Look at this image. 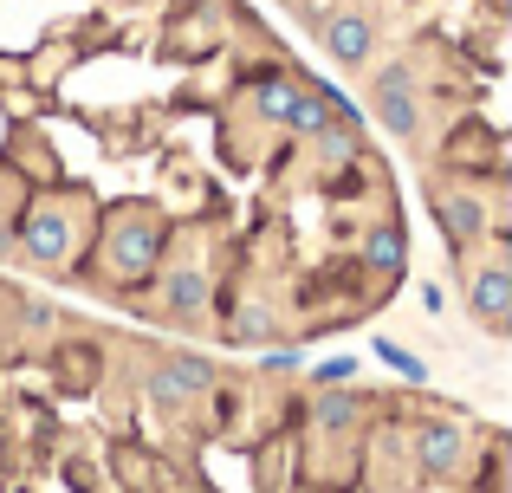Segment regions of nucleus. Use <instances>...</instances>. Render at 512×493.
Instances as JSON below:
<instances>
[{"instance_id": "f257e3e1", "label": "nucleus", "mask_w": 512, "mask_h": 493, "mask_svg": "<svg viewBox=\"0 0 512 493\" xmlns=\"http://www.w3.org/2000/svg\"><path fill=\"white\" fill-rule=\"evenodd\" d=\"M376 117H383V130H396V137H409V130L422 124V111H415V98H409V72H402V65H389V72L376 78Z\"/></svg>"}, {"instance_id": "f03ea898", "label": "nucleus", "mask_w": 512, "mask_h": 493, "mask_svg": "<svg viewBox=\"0 0 512 493\" xmlns=\"http://www.w3.org/2000/svg\"><path fill=\"white\" fill-rule=\"evenodd\" d=\"M370 46H376V33H370L363 13H331V20H325V52L338 65H363V59H370Z\"/></svg>"}, {"instance_id": "7ed1b4c3", "label": "nucleus", "mask_w": 512, "mask_h": 493, "mask_svg": "<svg viewBox=\"0 0 512 493\" xmlns=\"http://www.w3.org/2000/svg\"><path fill=\"white\" fill-rule=\"evenodd\" d=\"M467 305H474V312L487 318L493 331H500L506 312H512V273H506V266H480L474 286H467Z\"/></svg>"}, {"instance_id": "20e7f679", "label": "nucleus", "mask_w": 512, "mask_h": 493, "mask_svg": "<svg viewBox=\"0 0 512 493\" xmlns=\"http://www.w3.org/2000/svg\"><path fill=\"white\" fill-rule=\"evenodd\" d=\"M20 253H33V260L59 266L65 253H72V228H65V215H33L20 228Z\"/></svg>"}, {"instance_id": "39448f33", "label": "nucleus", "mask_w": 512, "mask_h": 493, "mask_svg": "<svg viewBox=\"0 0 512 493\" xmlns=\"http://www.w3.org/2000/svg\"><path fill=\"white\" fill-rule=\"evenodd\" d=\"M415 455H422L428 474H454V468H461V429H454V422H428V429H415Z\"/></svg>"}, {"instance_id": "423d86ee", "label": "nucleus", "mask_w": 512, "mask_h": 493, "mask_svg": "<svg viewBox=\"0 0 512 493\" xmlns=\"http://www.w3.org/2000/svg\"><path fill=\"white\" fill-rule=\"evenodd\" d=\"M363 266H370V273H383V279H396L402 266H409V247H402V228H396V221H376V228L363 234Z\"/></svg>"}, {"instance_id": "0eeeda50", "label": "nucleus", "mask_w": 512, "mask_h": 493, "mask_svg": "<svg viewBox=\"0 0 512 493\" xmlns=\"http://www.w3.org/2000/svg\"><path fill=\"white\" fill-rule=\"evenodd\" d=\"M441 228H448L454 247L480 241V234H487V202H480V195H441Z\"/></svg>"}, {"instance_id": "6e6552de", "label": "nucleus", "mask_w": 512, "mask_h": 493, "mask_svg": "<svg viewBox=\"0 0 512 493\" xmlns=\"http://www.w3.org/2000/svg\"><path fill=\"white\" fill-rule=\"evenodd\" d=\"M331 111H338V91H292L286 124H292V130H305V137H318V130L331 124Z\"/></svg>"}, {"instance_id": "1a4fd4ad", "label": "nucleus", "mask_w": 512, "mask_h": 493, "mask_svg": "<svg viewBox=\"0 0 512 493\" xmlns=\"http://www.w3.org/2000/svg\"><path fill=\"white\" fill-rule=\"evenodd\" d=\"M156 260V228H117L111 234V266L117 273H143Z\"/></svg>"}, {"instance_id": "9d476101", "label": "nucleus", "mask_w": 512, "mask_h": 493, "mask_svg": "<svg viewBox=\"0 0 512 493\" xmlns=\"http://www.w3.org/2000/svg\"><path fill=\"white\" fill-rule=\"evenodd\" d=\"M163 299H169V312H201V305H208V279H201L195 266H182V273H169Z\"/></svg>"}, {"instance_id": "9b49d317", "label": "nucleus", "mask_w": 512, "mask_h": 493, "mask_svg": "<svg viewBox=\"0 0 512 493\" xmlns=\"http://www.w3.org/2000/svg\"><path fill=\"white\" fill-rule=\"evenodd\" d=\"M312 422H318V429H331V435H338V429H357V396L325 390V396L312 403Z\"/></svg>"}, {"instance_id": "f8f14e48", "label": "nucleus", "mask_w": 512, "mask_h": 493, "mask_svg": "<svg viewBox=\"0 0 512 493\" xmlns=\"http://www.w3.org/2000/svg\"><path fill=\"white\" fill-rule=\"evenodd\" d=\"M286 104H292V85H286V78H266V85H253V117H266V124H286Z\"/></svg>"}, {"instance_id": "ddd939ff", "label": "nucleus", "mask_w": 512, "mask_h": 493, "mask_svg": "<svg viewBox=\"0 0 512 493\" xmlns=\"http://www.w3.org/2000/svg\"><path fill=\"white\" fill-rule=\"evenodd\" d=\"M260 338H273V312H266V305H247V312L234 318V344H260Z\"/></svg>"}, {"instance_id": "4468645a", "label": "nucleus", "mask_w": 512, "mask_h": 493, "mask_svg": "<svg viewBox=\"0 0 512 493\" xmlns=\"http://www.w3.org/2000/svg\"><path fill=\"white\" fill-rule=\"evenodd\" d=\"M376 357H383V364L389 370H402V377H409V383H428V364H422V357H409V351H402V344H376Z\"/></svg>"}, {"instance_id": "2eb2a0df", "label": "nucleus", "mask_w": 512, "mask_h": 493, "mask_svg": "<svg viewBox=\"0 0 512 493\" xmlns=\"http://www.w3.org/2000/svg\"><path fill=\"white\" fill-rule=\"evenodd\" d=\"M169 370H175V377H182V390H208V383H214L208 357H169Z\"/></svg>"}, {"instance_id": "dca6fc26", "label": "nucleus", "mask_w": 512, "mask_h": 493, "mask_svg": "<svg viewBox=\"0 0 512 493\" xmlns=\"http://www.w3.org/2000/svg\"><path fill=\"white\" fill-rule=\"evenodd\" d=\"M150 396H156V403H163V409H175V403H182V377H175V370L163 364V370H150Z\"/></svg>"}, {"instance_id": "f3484780", "label": "nucleus", "mask_w": 512, "mask_h": 493, "mask_svg": "<svg viewBox=\"0 0 512 493\" xmlns=\"http://www.w3.org/2000/svg\"><path fill=\"white\" fill-rule=\"evenodd\" d=\"M318 143H325V156H350V150H357V143H350V130H338V124L318 130Z\"/></svg>"}, {"instance_id": "a211bd4d", "label": "nucleus", "mask_w": 512, "mask_h": 493, "mask_svg": "<svg viewBox=\"0 0 512 493\" xmlns=\"http://www.w3.org/2000/svg\"><path fill=\"white\" fill-rule=\"evenodd\" d=\"M350 370H357V364H350V357H331V364H318V383H344Z\"/></svg>"}, {"instance_id": "6ab92c4d", "label": "nucleus", "mask_w": 512, "mask_h": 493, "mask_svg": "<svg viewBox=\"0 0 512 493\" xmlns=\"http://www.w3.org/2000/svg\"><path fill=\"white\" fill-rule=\"evenodd\" d=\"M13 253H20V234H13V228H0V260H13Z\"/></svg>"}]
</instances>
